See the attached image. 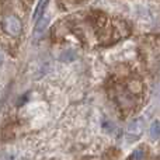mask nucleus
Listing matches in <instances>:
<instances>
[{"instance_id": "f257e3e1", "label": "nucleus", "mask_w": 160, "mask_h": 160, "mask_svg": "<svg viewBox=\"0 0 160 160\" xmlns=\"http://www.w3.org/2000/svg\"><path fill=\"white\" fill-rule=\"evenodd\" d=\"M4 30L13 37L20 35V32H21V30H22L21 21H20L16 16H8L7 18L4 20Z\"/></svg>"}, {"instance_id": "f03ea898", "label": "nucleus", "mask_w": 160, "mask_h": 160, "mask_svg": "<svg viewBox=\"0 0 160 160\" xmlns=\"http://www.w3.org/2000/svg\"><path fill=\"white\" fill-rule=\"evenodd\" d=\"M143 128H145L143 119H135V121H132L129 124V127H128V132L138 135V133H141L142 131H143Z\"/></svg>"}, {"instance_id": "7ed1b4c3", "label": "nucleus", "mask_w": 160, "mask_h": 160, "mask_svg": "<svg viewBox=\"0 0 160 160\" xmlns=\"http://www.w3.org/2000/svg\"><path fill=\"white\" fill-rule=\"evenodd\" d=\"M47 4H48V0H39V2H38L35 11H34V16H32V17H34V20H35V22L38 21L39 18H42V14H44Z\"/></svg>"}, {"instance_id": "20e7f679", "label": "nucleus", "mask_w": 160, "mask_h": 160, "mask_svg": "<svg viewBox=\"0 0 160 160\" xmlns=\"http://www.w3.org/2000/svg\"><path fill=\"white\" fill-rule=\"evenodd\" d=\"M76 58H78V56H76L75 51H65V52L61 55V58H59V59H61L62 62H66V63H69V62L75 61Z\"/></svg>"}, {"instance_id": "39448f33", "label": "nucleus", "mask_w": 160, "mask_h": 160, "mask_svg": "<svg viewBox=\"0 0 160 160\" xmlns=\"http://www.w3.org/2000/svg\"><path fill=\"white\" fill-rule=\"evenodd\" d=\"M47 24H48V18H47V17H42V18H39L38 21H37V24H35V34H41L42 31L45 30Z\"/></svg>"}, {"instance_id": "423d86ee", "label": "nucleus", "mask_w": 160, "mask_h": 160, "mask_svg": "<svg viewBox=\"0 0 160 160\" xmlns=\"http://www.w3.org/2000/svg\"><path fill=\"white\" fill-rule=\"evenodd\" d=\"M150 136L153 139H158L160 136V121H155L150 127Z\"/></svg>"}, {"instance_id": "0eeeda50", "label": "nucleus", "mask_w": 160, "mask_h": 160, "mask_svg": "<svg viewBox=\"0 0 160 160\" xmlns=\"http://www.w3.org/2000/svg\"><path fill=\"white\" fill-rule=\"evenodd\" d=\"M128 160H145V150L143 149H136L132 152V155L129 156V159Z\"/></svg>"}, {"instance_id": "6e6552de", "label": "nucleus", "mask_w": 160, "mask_h": 160, "mask_svg": "<svg viewBox=\"0 0 160 160\" xmlns=\"http://www.w3.org/2000/svg\"><path fill=\"white\" fill-rule=\"evenodd\" d=\"M2 61H3V59H2V56H0V63H2Z\"/></svg>"}]
</instances>
